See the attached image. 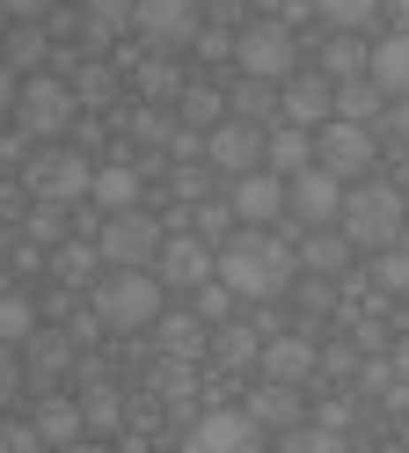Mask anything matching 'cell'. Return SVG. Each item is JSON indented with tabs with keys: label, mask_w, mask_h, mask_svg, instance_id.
<instances>
[{
	"label": "cell",
	"mask_w": 409,
	"mask_h": 453,
	"mask_svg": "<svg viewBox=\"0 0 409 453\" xmlns=\"http://www.w3.org/2000/svg\"><path fill=\"white\" fill-rule=\"evenodd\" d=\"M234 66H242L249 81H285V73H300V37H292V22H271V15H256L234 30Z\"/></svg>",
	"instance_id": "cell-4"
},
{
	"label": "cell",
	"mask_w": 409,
	"mask_h": 453,
	"mask_svg": "<svg viewBox=\"0 0 409 453\" xmlns=\"http://www.w3.org/2000/svg\"><path fill=\"white\" fill-rule=\"evenodd\" d=\"M44 51H51L44 22H15V30H8V66L15 73H44Z\"/></svg>",
	"instance_id": "cell-31"
},
{
	"label": "cell",
	"mask_w": 409,
	"mask_h": 453,
	"mask_svg": "<svg viewBox=\"0 0 409 453\" xmlns=\"http://www.w3.org/2000/svg\"><path fill=\"white\" fill-rule=\"evenodd\" d=\"M278 453H343V432H329V424H292L278 439Z\"/></svg>",
	"instance_id": "cell-38"
},
{
	"label": "cell",
	"mask_w": 409,
	"mask_h": 453,
	"mask_svg": "<svg viewBox=\"0 0 409 453\" xmlns=\"http://www.w3.org/2000/svg\"><path fill=\"white\" fill-rule=\"evenodd\" d=\"M212 278L234 300H278V293H292V278H300V257H292V242L278 226H242V234L220 242V271Z\"/></svg>",
	"instance_id": "cell-1"
},
{
	"label": "cell",
	"mask_w": 409,
	"mask_h": 453,
	"mask_svg": "<svg viewBox=\"0 0 409 453\" xmlns=\"http://www.w3.org/2000/svg\"><path fill=\"white\" fill-rule=\"evenodd\" d=\"M132 30V0H81V37L88 44H110V37H125Z\"/></svg>",
	"instance_id": "cell-26"
},
{
	"label": "cell",
	"mask_w": 409,
	"mask_h": 453,
	"mask_svg": "<svg viewBox=\"0 0 409 453\" xmlns=\"http://www.w3.org/2000/svg\"><path fill=\"white\" fill-rule=\"evenodd\" d=\"M373 59V44H359V30H329L314 44V73H329V81H359Z\"/></svg>",
	"instance_id": "cell-20"
},
{
	"label": "cell",
	"mask_w": 409,
	"mask_h": 453,
	"mask_svg": "<svg viewBox=\"0 0 409 453\" xmlns=\"http://www.w3.org/2000/svg\"><path fill=\"white\" fill-rule=\"evenodd\" d=\"M263 168H271V176H300V168H314V132L278 118L271 132H263Z\"/></svg>",
	"instance_id": "cell-19"
},
{
	"label": "cell",
	"mask_w": 409,
	"mask_h": 453,
	"mask_svg": "<svg viewBox=\"0 0 409 453\" xmlns=\"http://www.w3.org/2000/svg\"><path fill=\"white\" fill-rule=\"evenodd\" d=\"M183 453H271V446H263V424L249 410H204L183 432Z\"/></svg>",
	"instance_id": "cell-10"
},
{
	"label": "cell",
	"mask_w": 409,
	"mask_h": 453,
	"mask_svg": "<svg viewBox=\"0 0 409 453\" xmlns=\"http://www.w3.org/2000/svg\"><path fill=\"white\" fill-rule=\"evenodd\" d=\"M58 8V0H0V15H8V22H44Z\"/></svg>",
	"instance_id": "cell-43"
},
{
	"label": "cell",
	"mask_w": 409,
	"mask_h": 453,
	"mask_svg": "<svg viewBox=\"0 0 409 453\" xmlns=\"http://www.w3.org/2000/svg\"><path fill=\"white\" fill-rule=\"evenodd\" d=\"M161 278L154 271H110V278H96V322L103 329H125V336H139V329H154L161 322Z\"/></svg>",
	"instance_id": "cell-3"
},
{
	"label": "cell",
	"mask_w": 409,
	"mask_h": 453,
	"mask_svg": "<svg viewBox=\"0 0 409 453\" xmlns=\"http://www.w3.org/2000/svg\"><path fill=\"white\" fill-rule=\"evenodd\" d=\"M373 161H380V139H373V125L329 118V125L314 132V168H329L336 183H359V176H373Z\"/></svg>",
	"instance_id": "cell-9"
},
{
	"label": "cell",
	"mask_w": 409,
	"mask_h": 453,
	"mask_svg": "<svg viewBox=\"0 0 409 453\" xmlns=\"http://www.w3.org/2000/svg\"><path fill=\"white\" fill-rule=\"evenodd\" d=\"M161 242H168V226H161L154 212H139V205L110 212V219L96 226V249H103V264H110V271H154Z\"/></svg>",
	"instance_id": "cell-5"
},
{
	"label": "cell",
	"mask_w": 409,
	"mask_h": 453,
	"mask_svg": "<svg viewBox=\"0 0 409 453\" xmlns=\"http://www.w3.org/2000/svg\"><path fill=\"white\" fill-rule=\"evenodd\" d=\"M51 453H110L103 439H73V446H51Z\"/></svg>",
	"instance_id": "cell-46"
},
{
	"label": "cell",
	"mask_w": 409,
	"mask_h": 453,
	"mask_svg": "<svg viewBox=\"0 0 409 453\" xmlns=\"http://www.w3.org/2000/svg\"><path fill=\"white\" fill-rule=\"evenodd\" d=\"M373 286L388 293V300H395V293H409V249H402V242L373 249Z\"/></svg>",
	"instance_id": "cell-35"
},
{
	"label": "cell",
	"mask_w": 409,
	"mask_h": 453,
	"mask_svg": "<svg viewBox=\"0 0 409 453\" xmlns=\"http://www.w3.org/2000/svg\"><path fill=\"white\" fill-rule=\"evenodd\" d=\"M66 88H73V103H110V88H117V81H110V66H81Z\"/></svg>",
	"instance_id": "cell-40"
},
{
	"label": "cell",
	"mask_w": 409,
	"mask_h": 453,
	"mask_svg": "<svg viewBox=\"0 0 409 453\" xmlns=\"http://www.w3.org/2000/svg\"><path fill=\"white\" fill-rule=\"evenodd\" d=\"M285 212L300 219V226H336L343 183L329 176V168H300V176H285Z\"/></svg>",
	"instance_id": "cell-13"
},
{
	"label": "cell",
	"mask_w": 409,
	"mask_h": 453,
	"mask_svg": "<svg viewBox=\"0 0 409 453\" xmlns=\"http://www.w3.org/2000/svg\"><path fill=\"white\" fill-rule=\"evenodd\" d=\"M366 73L380 81V96H409V30H395V37H380L373 44V59H366Z\"/></svg>",
	"instance_id": "cell-22"
},
{
	"label": "cell",
	"mask_w": 409,
	"mask_h": 453,
	"mask_svg": "<svg viewBox=\"0 0 409 453\" xmlns=\"http://www.w3.org/2000/svg\"><path fill=\"white\" fill-rule=\"evenodd\" d=\"M15 88H22V73H15V66H0V110H15Z\"/></svg>",
	"instance_id": "cell-45"
},
{
	"label": "cell",
	"mask_w": 409,
	"mask_h": 453,
	"mask_svg": "<svg viewBox=\"0 0 409 453\" xmlns=\"http://www.w3.org/2000/svg\"><path fill=\"white\" fill-rule=\"evenodd\" d=\"M380 110H388V96H380V81H373V73L336 81V118H351V125H380Z\"/></svg>",
	"instance_id": "cell-28"
},
{
	"label": "cell",
	"mask_w": 409,
	"mask_h": 453,
	"mask_svg": "<svg viewBox=\"0 0 409 453\" xmlns=\"http://www.w3.org/2000/svg\"><path fill=\"white\" fill-rule=\"evenodd\" d=\"M44 264H51V278H58V286H66V293H81L88 278H96V264H103V249L88 242V234H66V242H58V249H51Z\"/></svg>",
	"instance_id": "cell-23"
},
{
	"label": "cell",
	"mask_w": 409,
	"mask_h": 453,
	"mask_svg": "<svg viewBox=\"0 0 409 453\" xmlns=\"http://www.w3.org/2000/svg\"><path fill=\"white\" fill-rule=\"evenodd\" d=\"M292 257H300V271H307V278H343V264L359 257V249L343 242V226H307Z\"/></svg>",
	"instance_id": "cell-17"
},
{
	"label": "cell",
	"mask_w": 409,
	"mask_h": 453,
	"mask_svg": "<svg viewBox=\"0 0 409 453\" xmlns=\"http://www.w3.org/2000/svg\"><path fill=\"white\" fill-rule=\"evenodd\" d=\"M139 96L146 103H175V96H183V73L168 66V51H154V59L139 66Z\"/></svg>",
	"instance_id": "cell-34"
},
{
	"label": "cell",
	"mask_w": 409,
	"mask_h": 453,
	"mask_svg": "<svg viewBox=\"0 0 409 453\" xmlns=\"http://www.w3.org/2000/svg\"><path fill=\"white\" fill-rule=\"evenodd\" d=\"M15 388H22V358H15V344H0V410L15 403Z\"/></svg>",
	"instance_id": "cell-42"
},
{
	"label": "cell",
	"mask_w": 409,
	"mask_h": 453,
	"mask_svg": "<svg viewBox=\"0 0 409 453\" xmlns=\"http://www.w3.org/2000/svg\"><path fill=\"white\" fill-rule=\"evenodd\" d=\"M139 190H146L139 161H110V168H96V183H88V205H103V212H125V205H139Z\"/></svg>",
	"instance_id": "cell-21"
},
{
	"label": "cell",
	"mask_w": 409,
	"mask_h": 453,
	"mask_svg": "<svg viewBox=\"0 0 409 453\" xmlns=\"http://www.w3.org/2000/svg\"><path fill=\"white\" fill-rule=\"evenodd\" d=\"M197 30H204L197 0H132V37L146 51H190Z\"/></svg>",
	"instance_id": "cell-7"
},
{
	"label": "cell",
	"mask_w": 409,
	"mask_h": 453,
	"mask_svg": "<svg viewBox=\"0 0 409 453\" xmlns=\"http://www.w3.org/2000/svg\"><path fill=\"white\" fill-rule=\"evenodd\" d=\"M66 212H73V205H44V197H37V205L22 212V242H37V249L51 242V249H58V242H66Z\"/></svg>",
	"instance_id": "cell-32"
},
{
	"label": "cell",
	"mask_w": 409,
	"mask_h": 453,
	"mask_svg": "<svg viewBox=\"0 0 409 453\" xmlns=\"http://www.w3.org/2000/svg\"><path fill=\"white\" fill-rule=\"evenodd\" d=\"M212 351H220L227 365H256L263 336H256V329H212Z\"/></svg>",
	"instance_id": "cell-39"
},
{
	"label": "cell",
	"mask_w": 409,
	"mask_h": 453,
	"mask_svg": "<svg viewBox=\"0 0 409 453\" xmlns=\"http://www.w3.org/2000/svg\"><path fill=\"white\" fill-rule=\"evenodd\" d=\"M37 424V439L44 446H73V439H88V424H81V403H66V395H51V403L29 417Z\"/></svg>",
	"instance_id": "cell-29"
},
{
	"label": "cell",
	"mask_w": 409,
	"mask_h": 453,
	"mask_svg": "<svg viewBox=\"0 0 409 453\" xmlns=\"http://www.w3.org/2000/svg\"><path fill=\"white\" fill-rule=\"evenodd\" d=\"M227 212L242 219V226H278V219H285V176H271V168H249V176H234Z\"/></svg>",
	"instance_id": "cell-15"
},
{
	"label": "cell",
	"mask_w": 409,
	"mask_h": 453,
	"mask_svg": "<svg viewBox=\"0 0 409 453\" xmlns=\"http://www.w3.org/2000/svg\"><path fill=\"white\" fill-rule=\"evenodd\" d=\"M256 373L263 380H285V388H300V380H314L321 373V344L314 336H263V351H256Z\"/></svg>",
	"instance_id": "cell-16"
},
{
	"label": "cell",
	"mask_w": 409,
	"mask_h": 453,
	"mask_svg": "<svg viewBox=\"0 0 409 453\" xmlns=\"http://www.w3.org/2000/svg\"><path fill=\"white\" fill-rule=\"evenodd\" d=\"M204 168H220V176H249V168H263V125L220 118L212 132H204Z\"/></svg>",
	"instance_id": "cell-12"
},
{
	"label": "cell",
	"mask_w": 409,
	"mask_h": 453,
	"mask_svg": "<svg viewBox=\"0 0 409 453\" xmlns=\"http://www.w3.org/2000/svg\"><path fill=\"white\" fill-rule=\"evenodd\" d=\"M29 336H37V307H29L22 293H0V344H29Z\"/></svg>",
	"instance_id": "cell-33"
},
{
	"label": "cell",
	"mask_w": 409,
	"mask_h": 453,
	"mask_svg": "<svg viewBox=\"0 0 409 453\" xmlns=\"http://www.w3.org/2000/svg\"><path fill=\"white\" fill-rule=\"evenodd\" d=\"M395 22H402V30H409V0H395Z\"/></svg>",
	"instance_id": "cell-47"
},
{
	"label": "cell",
	"mask_w": 409,
	"mask_h": 453,
	"mask_svg": "<svg viewBox=\"0 0 409 453\" xmlns=\"http://www.w3.org/2000/svg\"><path fill=\"white\" fill-rule=\"evenodd\" d=\"M227 118H249V125H263V132H271L278 125V81H234V88H227Z\"/></svg>",
	"instance_id": "cell-24"
},
{
	"label": "cell",
	"mask_w": 409,
	"mask_h": 453,
	"mask_svg": "<svg viewBox=\"0 0 409 453\" xmlns=\"http://www.w3.org/2000/svg\"><path fill=\"white\" fill-rule=\"evenodd\" d=\"M212 271H220V249L204 234H168L161 257H154V278H161V286H183V293H197Z\"/></svg>",
	"instance_id": "cell-14"
},
{
	"label": "cell",
	"mask_w": 409,
	"mask_h": 453,
	"mask_svg": "<svg viewBox=\"0 0 409 453\" xmlns=\"http://www.w3.org/2000/svg\"><path fill=\"white\" fill-rule=\"evenodd\" d=\"M175 118H183L190 132H212L227 118V96L212 88V81H183V96H175Z\"/></svg>",
	"instance_id": "cell-27"
},
{
	"label": "cell",
	"mask_w": 409,
	"mask_h": 453,
	"mask_svg": "<svg viewBox=\"0 0 409 453\" xmlns=\"http://www.w3.org/2000/svg\"><path fill=\"white\" fill-rule=\"evenodd\" d=\"M154 329H161V344H168L175 358H190V351H204V336H212V329H204L197 315H161Z\"/></svg>",
	"instance_id": "cell-36"
},
{
	"label": "cell",
	"mask_w": 409,
	"mask_h": 453,
	"mask_svg": "<svg viewBox=\"0 0 409 453\" xmlns=\"http://www.w3.org/2000/svg\"><path fill=\"white\" fill-rule=\"evenodd\" d=\"M278 118L285 125H300V132H321V125H329L336 118V81L329 73H285L278 81Z\"/></svg>",
	"instance_id": "cell-11"
},
{
	"label": "cell",
	"mask_w": 409,
	"mask_h": 453,
	"mask_svg": "<svg viewBox=\"0 0 409 453\" xmlns=\"http://www.w3.org/2000/svg\"><path fill=\"white\" fill-rule=\"evenodd\" d=\"M0 453H44L37 424H15V417H0Z\"/></svg>",
	"instance_id": "cell-41"
},
{
	"label": "cell",
	"mask_w": 409,
	"mask_h": 453,
	"mask_svg": "<svg viewBox=\"0 0 409 453\" xmlns=\"http://www.w3.org/2000/svg\"><path fill=\"white\" fill-rule=\"evenodd\" d=\"M88 183H96V168H88V154L58 147V139H44L37 154H29V197H44V205H81Z\"/></svg>",
	"instance_id": "cell-8"
},
{
	"label": "cell",
	"mask_w": 409,
	"mask_h": 453,
	"mask_svg": "<svg viewBox=\"0 0 409 453\" xmlns=\"http://www.w3.org/2000/svg\"><path fill=\"white\" fill-rule=\"evenodd\" d=\"M336 226H343V242L351 249H388V242H402L409 234V212H402V190L395 183H380V176H359V183H343V212H336Z\"/></svg>",
	"instance_id": "cell-2"
},
{
	"label": "cell",
	"mask_w": 409,
	"mask_h": 453,
	"mask_svg": "<svg viewBox=\"0 0 409 453\" xmlns=\"http://www.w3.org/2000/svg\"><path fill=\"white\" fill-rule=\"evenodd\" d=\"M314 15L329 22V30H366L380 15V0H314Z\"/></svg>",
	"instance_id": "cell-37"
},
{
	"label": "cell",
	"mask_w": 409,
	"mask_h": 453,
	"mask_svg": "<svg viewBox=\"0 0 409 453\" xmlns=\"http://www.w3.org/2000/svg\"><path fill=\"white\" fill-rule=\"evenodd\" d=\"M117 417H125V395H117L110 380H88L81 388V424L88 432H117Z\"/></svg>",
	"instance_id": "cell-30"
},
{
	"label": "cell",
	"mask_w": 409,
	"mask_h": 453,
	"mask_svg": "<svg viewBox=\"0 0 409 453\" xmlns=\"http://www.w3.org/2000/svg\"><path fill=\"white\" fill-rule=\"evenodd\" d=\"M242 410L263 424V432H292V424H307V410H300V388H285V380H256Z\"/></svg>",
	"instance_id": "cell-18"
},
{
	"label": "cell",
	"mask_w": 409,
	"mask_h": 453,
	"mask_svg": "<svg viewBox=\"0 0 409 453\" xmlns=\"http://www.w3.org/2000/svg\"><path fill=\"white\" fill-rule=\"evenodd\" d=\"M380 132H395V139H409V96H395L388 110H380Z\"/></svg>",
	"instance_id": "cell-44"
},
{
	"label": "cell",
	"mask_w": 409,
	"mask_h": 453,
	"mask_svg": "<svg viewBox=\"0 0 409 453\" xmlns=\"http://www.w3.org/2000/svg\"><path fill=\"white\" fill-rule=\"evenodd\" d=\"M73 88H66V81H51V73H22V88H15V110H8V118H15V132L22 139H66L73 132Z\"/></svg>",
	"instance_id": "cell-6"
},
{
	"label": "cell",
	"mask_w": 409,
	"mask_h": 453,
	"mask_svg": "<svg viewBox=\"0 0 409 453\" xmlns=\"http://www.w3.org/2000/svg\"><path fill=\"white\" fill-rule=\"evenodd\" d=\"M402 212H409V190H402Z\"/></svg>",
	"instance_id": "cell-48"
},
{
	"label": "cell",
	"mask_w": 409,
	"mask_h": 453,
	"mask_svg": "<svg viewBox=\"0 0 409 453\" xmlns=\"http://www.w3.org/2000/svg\"><path fill=\"white\" fill-rule=\"evenodd\" d=\"M66 358H73V336H51V329H37L22 344V365H29V380L37 388H51L58 373H66Z\"/></svg>",
	"instance_id": "cell-25"
}]
</instances>
